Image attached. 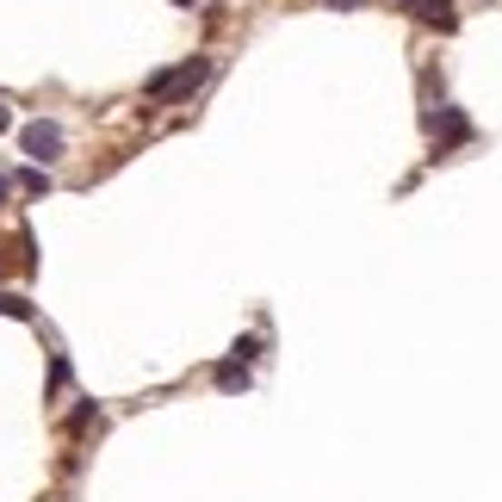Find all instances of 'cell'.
<instances>
[{
    "label": "cell",
    "mask_w": 502,
    "mask_h": 502,
    "mask_svg": "<svg viewBox=\"0 0 502 502\" xmlns=\"http://www.w3.org/2000/svg\"><path fill=\"white\" fill-rule=\"evenodd\" d=\"M212 81V56H186L180 69H162L143 81V100L149 106H174V100H186V94H199Z\"/></svg>",
    "instance_id": "cell-1"
},
{
    "label": "cell",
    "mask_w": 502,
    "mask_h": 502,
    "mask_svg": "<svg viewBox=\"0 0 502 502\" xmlns=\"http://www.w3.org/2000/svg\"><path fill=\"white\" fill-rule=\"evenodd\" d=\"M19 143H25V155H32V162H56L69 137H63V124H50V118H37V124H25V131H19Z\"/></svg>",
    "instance_id": "cell-2"
},
{
    "label": "cell",
    "mask_w": 502,
    "mask_h": 502,
    "mask_svg": "<svg viewBox=\"0 0 502 502\" xmlns=\"http://www.w3.org/2000/svg\"><path fill=\"white\" fill-rule=\"evenodd\" d=\"M428 131H434V143L440 149H459V143H471V118L459 106H440V112H428Z\"/></svg>",
    "instance_id": "cell-3"
},
{
    "label": "cell",
    "mask_w": 502,
    "mask_h": 502,
    "mask_svg": "<svg viewBox=\"0 0 502 502\" xmlns=\"http://www.w3.org/2000/svg\"><path fill=\"white\" fill-rule=\"evenodd\" d=\"M403 13H409V19H422V25H440V32H453V25H459L453 0H403Z\"/></svg>",
    "instance_id": "cell-4"
},
{
    "label": "cell",
    "mask_w": 502,
    "mask_h": 502,
    "mask_svg": "<svg viewBox=\"0 0 502 502\" xmlns=\"http://www.w3.org/2000/svg\"><path fill=\"white\" fill-rule=\"evenodd\" d=\"M217 391H249V366L242 359H223L217 366Z\"/></svg>",
    "instance_id": "cell-5"
},
{
    "label": "cell",
    "mask_w": 502,
    "mask_h": 502,
    "mask_svg": "<svg viewBox=\"0 0 502 502\" xmlns=\"http://www.w3.org/2000/svg\"><path fill=\"white\" fill-rule=\"evenodd\" d=\"M0 317H19V323H32V298H19V291H0Z\"/></svg>",
    "instance_id": "cell-6"
},
{
    "label": "cell",
    "mask_w": 502,
    "mask_h": 502,
    "mask_svg": "<svg viewBox=\"0 0 502 502\" xmlns=\"http://www.w3.org/2000/svg\"><path fill=\"white\" fill-rule=\"evenodd\" d=\"M19 186H25V192H50V174H44V168H25Z\"/></svg>",
    "instance_id": "cell-7"
},
{
    "label": "cell",
    "mask_w": 502,
    "mask_h": 502,
    "mask_svg": "<svg viewBox=\"0 0 502 502\" xmlns=\"http://www.w3.org/2000/svg\"><path fill=\"white\" fill-rule=\"evenodd\" d=\"M254 354H261V341H254V335H242V341H236V348H230V359H242V366H249Z\"/></svg>",
    "instance_id": "cell-8"
},
{
    "label": "cell",
    "mask_w": 502,
    "mask_h": 502,
    "mask_svg": "<svg viewBox=\"0 0 502 502\" xmlns=\"http://www.w3.org/2000/svg\"><path fill=\"white\" fill-rule=\"evenodd\" d=\"M63 385H69V359L56 354V359H50V391H63Z\"/></svg>",
    "instance_id": "cell-9"
},
{
    "label": "cell",
    "mask_w": 502,
    "mask_h": 502,
    "mask_svg": "<svg viewBox=\"0 0 502 502\" xmlns=\"http://www.w3.org/2000/svg\"><path fill=\"white\" fill-rule=\"evenodd\" d=\"M0 131H13V106L6 100H0Z\"/></svg>",
    "instance_id": "cell-10"
},
{
    "label": "cell",
    "mask_w": 502,
    "mask_h": 502,
    "mask_svg": "<svg viewBox=\"0 0 502 502\" xmlns=\"http://www.w3.org/2000/svg\"><path fill=\"white\" fill-rule=\"evenodd\" d=\"M0 199H6V180H0Z\"/></svg>",
    "instance_id": "cell-11"
},
{
    "label": "cell",
    "mask_w": 502,
    "mask_h": 502,
    "mask_svg": "<svg viewBox=\"0 0 502 502\" xmlns=\"http://www.w3.org/2000/svg\"><path fill=\"white\" fill-rule=\"evenodd\" d=\"M180 6H199V0H180Z\"/></svg>",
    "instance_id": "cell-12"
}]
</instances>
